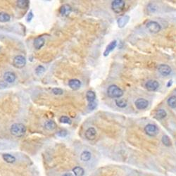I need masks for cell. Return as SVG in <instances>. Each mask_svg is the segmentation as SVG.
I'll return each mask as SVG.
<instances>
[{
  "mask_svg": "<svg viewBox=\"0 0 176 176\" xmlns=\"http://www.w3.org/2000/svg\"><path fill=\"white\" fill-rule=\"evenodd\" d=\"M10 132L13 136L16 138H21L25 135L26 132V128L24 125L21 123H14L11 126Z\"/></svg>",
  "mask_w": 176,
  "mask_h": 176,
  "instance_id": "cell-1",
  "label": "cell"
},
{
  "mask_svg": "<svg viewBox=\"0 0 176 176\" xmlns=\"http://www.w3.org/2000/svg\"><path fill=\"white\" fill-rule=\"evenodd\" d=\"M108 96L111 98H121L123 95V90L118 86L112 85H110L107 89Z\"/></svg>",
  "mask_w": 176,
  "mask_h": 176,
  "instance_id": "cell-2",
  "label": "cell"
},
{
  "mask_svg": "<svg viewBox=\"0 0 176 176\" xmlns=\"http://www.w3.org/2000/svg\"><path fill=\"white\" fill-rule=\"evenodd\" d=\"M125 5L126 3L123 0H115L111 3V8L115 13H120L124 9Z\"/></svg>",
  "mask_w": 176,
  "mask_h": 176,
  "instance_id": "cell-3",
  "label": "cell"
},
{
  "mask_svg": "<svg viewBox=\"0 0 176 176\" xmlns=\"http://www.w3.org/2000/svg\"><path fill=\"white\" fill-rule=\"evenodd\" d=\"M25 64H26V59L23 56H16L13 60V66L16 68H22L25 66Z\"/></svg>",
  "mask_w": 176,
  "mask_h": 176,
  "instance_id": "cell-4",
  "label": "cell"
},
{
  "mask_svg": "<svg viewBox=\"0 0 176 176\" xmlns=\"http://www.w3.org/2000/svg\"><path fill=\"white\" fill-rule=\"evenodd\" d=\"M145 131L149 136L151 137H154L158 134L159 133V129L157 128L156 126L153 124H148L145 126Z\"/></svg>",
  "mask_w": 176,
  "mask_h": 176,
  "instance_id": "cell-5",
  "label": "cell"
},
{
  "mask_svg": "<svg viewBox=\"0 0 176 176\" xmlns=\"http://www.w3.org/2000/svg\"><path fill=\"white\" fill-rule=\"evenodd\" d=\"M147 28H148V30H149L151 33H159L160 31L161 28V25L159 23H157L156 21H149L147 23Z\"/></svg>",
  "mask_w": 176,
  "mask_h": 176,
  "instance_id": "cell-6",
  "label": "cell"
},
{
  "mask_svg": "<svg viewBox=\"0 0 176 176\" xmlns=\"http://www.w3.org/2000/svg\"><path fill=\"white\" fill-rule=\"evenodd\" d=\"M159 72L163 76H168L171 73V68L166 64H161L158 67Z\"/></svg>",
  "mask_w": 176,
  "mask_h": 176,
  "instance_id": "cell-7",
  "label": "cell"
},
{
  "mask_svg": "<svg viewBox=\"0 0 176 176\" xmlns=\"http://www.w3.org/2000/svg\"><path fill=\"white\" fill-rule=\"evenodd\" d=\"M159 87V84L156 80H148L145 84V87L149 91H155Z\"/></svg>",
  "mask_w": 176,
  "mask_h": 176,
  "instance_id": "cell-8",
  "label": "cell"
},
{
  "mask_svg": "<svg viewBox=\"0 0 176 176\" xmlns=\"http://www.w3.org/2000/svg\"><path fill=\"white\" fill-rule=\"evenodd\" d=\"M135 106H136L137 109L140 110H142V109H145L147 106H148L149 102L148 101L146 100V99H142V98H140V99H137V100L135 101Z\"/></svg>",
  "mask_w": 176,
  "mask_h": 176,
  "instance_id": "cell-9",
  "label": "cell"
},
{
  "mask_svg": "<svg viewBox=\"0 0 176 176\" xmlns=\"http://www.w3.org/2000/svg\"><path fill=\"white\" fill-rule=\"evenodd\" d=\"M16 79V76L13 72H6L4 75V80L7 83H13Z\"/></svg>",
  "mask_w": 176,
  "mask_h": 176,
  "instance_id": "cell-10",
  "label": "cell"
},
{
  "mask_svg": "<svg viewBox=\"0 0 176 176\" xmlns=\"http://www.w3.org/2000/svg\"><path fill=\"white\" fill-rule=\"evenodd\" d=\"M59 12L62 16H68L72 12L71 6L68 4H64L60 8Z\"/></svg>",
  "mask_w": 176,
  "mask_h": 176,
  "instance_id": "cell-11",
  "label": "cell"
},
{
  "mask_svg": "<svg viewBox=\"0 0 176 176\" xmlns=\"http://www.w3.org/2000/svg\"><path fill=\"white\" fill-rule=\"evenodd\" d=\"M45 38H43L42 37H39V38H37L34 40V47H35L36 50H40L42 47L45 45Z\"/></svg>",
  "mask_w": 176,
  "mask_h": 176,
  "instance_id": "cell-12",
  "label": "cell"
},
{
  "mask_svg": "<svg viewBox=\"0 0 176 176\" xmlns=\"http://www.w3.org/2000/svg\"><path fill=\"white\" fill-rule=\"evenodd\" d=\"M116 46H117V41H116V40H113V41L110 42V44L106 47V50H105L104 52V57H107V56L116 48Z\"/></svg>",
  "mask_w": 176,
  "mask_h": 176,
  "instance_id": "cell-13",
  "label": "cell"
},
{
  "mask_svg": "<svg viewBox=\"0 0 176 176\" xmlns=\"http://www.w3.org/2000/svg\"><path fill=\"white\" fill-rule=\"evenodd\" d=\"M96 135V131L92 127H90L88 129L86 130L85 133V137L87 140H92L95 138Z\"/></svg>",
  "mask_w": 176,
  "mask_h": 176,
  "instance_id": "cell-14",
  "label": "cell"
},
{
  "mask_svg": "<svg viewBox=\"0 0 176 176\" xmlns=\"http://www.w3.org/2000/svg\"><path fill=\"white\" fill-rule=\"evenodd\" d=\"M69 87L73 90H77L81 86V82L78 79H71L68 82Z\"/></svg>",
  "mask_w": 176,
  "mask_h": 176,
  "instance_id": "cell-15",
  "label": "cell"
},
{
  "mask_svg": "<svg viewBox=\"0 0 176 176\" xmlns=\"http://www.w3.org/2000/svg\"><path fill=\"white\" fill-rule=\"evenodd\" d=\"M130 17L128 16H123L120 17L117 21L118 27H119V28H123V27H125V25L128 23Z\"/></svg>",
  "mask_w": 176,
  "mask_h": 176,
  "instance_id": "cell-16",
  "label": "cell"
},
{
  "mask_svg": "<svg viewBox=\"0 0 176 176\" xmlns=\"http://www.w3.org/2000/svg\"><path fill=\"white\" fill-rule=\"evenodd\" d=\"M2 158L4 161L8 163H13L16 161V157L13 156V155L10 154H4L2 155Z\"/></svg>",
  "mask_w": 176,
  "mask_h": 176,
  "instance_id": "cell-17",
  "label": "cell"
},
{
  "mask_svg": "<svg viewBox=\"0 0 176 176\" xmlns=\"http://www.w3.org/2000/svg\"><path fill=\"white\" fill-rule=\"evenodd\" d=\"M91 157H92V154H91L90 152L88 151L82 152V154H80V159L84 162L90 160Z\"/></svg>",
  "mask_w": 176,
  "mask_h": 176,
  "instance_id": "cell-18",
  "label": "cell"
},
{
  "mask_svg": "<svg viewBox=\"0 0 176 176\" xmlns=\"http://www.w3.org/2000/svg\"><path fill=\"white\" fill-rule=\"evenodd\" d=\"M167 113L165 110L163 109H159L155 113V118L158 120L163 119L166 116Z\"/></svg>",
  "mask_w": 176,
  "mask_h": 176,
  "instance_id": "cell-19",
  "label": "cell"
},
{
  "mask_svg": "<svg viewBox=\"0 0 176 176\" xmlns=\"http://www.w3.org/2000/svg\"><path fill=\"white\" fill-rule=\"evenodd\" d=\"M29 3L30 1L28 0H18L17 1V6L21 9H24L29 6Z\"/></svg>",
  "mask_w": 176,
  "mask_h": 176,
  "instance_id": "cell-20",
  "label": "cell"
},
{
  "mask_svg": "<svg viewBox=\"0 0 176 176\" xmlns=\"http://www.w3.org/2000/svg\"><path fill=\"white\" fill-rule=\"evenodd\" d=\"M86 98H87V100L88 101V103L94 101H95V99H96L95 93H94L92 90L87 91V94H86Z\"/></svg>",
  "mask_w": 176,
  "mask_h": 176,
  "instance_id": "cell-21",
  "label": "cell"
},
{
  "mask_svg": "<svg viewBox=\"0 0 176 176\" xmlns=\"http://www.w3.org/2000/svg\"><path fill=\"white\" fill-rule=\"evenodd\" d=\"M57 127V124L53 121H47L45 123V128L48 130H54Z\"/></svg>",
  "mask_w": 176,
  "mask_h": 176,
  "instance_id": "cell-22",
  "label": "cell"
},
{
  "mask_svg": "<svg viewBox=\"0 0 176 176\" xmlns=\"http://www.w3.org/2000/svg\"><path fill=\"white\" fill-rule=\"evenodd\" d=\"M115 102H116V106H118V107H120V108H125V107H126L127 105H128V103H127V101L126 100V99H121V98L116 99Z\"/></svg>",
  "mask_w": 176,
  "mask_h": 176,
  "instance_id": "cell-23",
  "label": "cell"
},
{
  "mask_svg": "<svg viewBox=\"0 0 176 176\" xmlns=\"http://www.w3.org/2000/svg\"><path fill=\"white\" fill-rule=\"evenodd\" d=\"M73 172L75 176H83L85 174V170L82 167L76 166L73 169Z\"/></svg>",
  "mask_w": 176,
  "mask_h": 176,
  "instance_id": "cell-24",
  "label": "cell"
},
{
  "mask_svg": "<svg viewBox=\"0 0 176 176\" xmlns=\"http://www.w3.org/2000/svg\"><path fill=\"white\" fill-rule=\"evenodd\" d=\"M11 19V17L8 13L4 12L0 13V22L1 23H6V22H8Z\"/></svg>",
  "mask_w": 176,
  "mask_h": 176,
  "instance_id": "cell-25",
  "label": "cell"
},
{
  "mask_svg": "<svg viewBox=\"0 0 176 176\" xmlns=\"http://www.w3.org/2000/svg\"><path fill=\"white\" fill-rule=\"evenodd\" d=\"M168 106L170 107L173 108V109H175L176 108V96H171L168 99L167 101Z\"/></svg>",
  "mask_w": 176,
  "mask_h": 176,
  "instance_id": "cell-26",
  "label": "cell"
},
{
  "mask_svg": "<svg viewBox=\"0 0 176 176\" xmlns=\"http://www.w3.org/2000/svg\"><path fill=\"white\" fill-rule=\"evenodd\" d=\"M161 141L165 146H166V147L171 146V145H172L171 140H170V138H169L168 135H163V136L162 137Z\"/></svg>",
  "mask_w": 176,
  "mask_h": 176,
  "instance_id": "cell-27",
  "label": "cell"
},
{
  "mask_svg": "<svg viewBox=\"0 0 176 176\" xmlns=\"http://www.w3.org/2000/svg\"><path fill=\"white\" fill-rule=\"evenodd\" d=\"M59 121H60L61 123H65V124H69V125L71 124L72 123L71 120L68 117V116H61V117L59 118Z\"/></svg>",
  "mask_w": 176,
  "mask_h": 176,
  "instance_id": "cell-28",
  "label": "cell"
},
{
  "mask_svg": "<svg viewBox=\"0 0 176 176\" xmlns=\"http://www.w3.org/2000/svg\"><path fill=\"white\" fill-rule=\"evenodd\" d=\"M45 72V67L42 66H39L37 67L36 69H35V73H36V74L38 75H41Z\"/></svg>",
  "mask_w": 176,
  "mask_h": 176,
  "instance_id": "cell-29",
  "label": "cell"
},
{
  "mask_svg": "<svg viewBox=\"0 0 176 176\" xmlns=\"http://www.w3.org/2000/svg\"><path fill=\"white\" fill-rule=\"evenodd\" d=\"M52 92L55 95H61L64 93V91L61 89H60V88H54L52 89Z\"/></svg>",
  "mask_w": 176,
  "mask_h": 176,
  "instance_id": "cell-30",
  "label": "cell"
},
{
  "mask_svg": "<svg viewBox=\"0 0 176 176\" xmlns=\"http://www.w3.org/2000/svg\"><path fill=\"white\" fill-rule=\"evenodd\" d=\"M96 106H97V103L96 102V101H92V102L88 103L87 107L89 110H94L96 109Z\"/></svg>",
  "mask_w": 176,
  "mask_h": 176,
  "instance_id": "cell-31",
  "label": "cell"
},
{
  "mask_svg": "<svg viewBox=\"0 0 176 176\" xmlns=\"http://www.w3.org/2000/svg\"><path fill=\"white\" fill-rule=\"evenodd\" d=\"M67 135L68 133L66 130H60V131L57 133V135H58L59 137H60V138H65V137L67 136Z\"/></svg>",
  "mask_w": 176,
  "mask_h": 176,
  "instance_id": "cell-32",
  "label": "cell"
},
{
  "mask_svg": "<svg viewBox=\"0 0 176 176\" xmlns=\"http://www.w3.org/2000/svg\"><path fill=\"white\" fill-rule=\"evenodd\" d=\"M33 18V11H30L29 13H28V16H27V18H26V20H27V22H30L32 21V19Z\"/></svg>",
  "mask_w": 176,
  "mask_h": 176,
  "instance_id": "cell-33",
  "label": "cell"
},
{
  "mask_svg": "<svg viewBox=\"0 0 176 176\" xmlns=\"http://www.w3.org/2000/svg\"><path fill=\"white\" fill-rule=\"evenodd\" d=\"M1 87H4V88H5L6 87V84L4 82H0V88H2Z\"/></svg>",
  "mask_w": 176,
  "mask_h": 176,
  "instance_id": "cell-34",
  "label": "cell"
},
{
  "mask_svg": "<svg viewBox=\"0 0 176 176\" xmlns=\"http://www.w3.org/2000/svg\"><path fill=\"white\" fill-rule=\"evenodd\" d=\"M62 176H75V175H73V174L70 173H67L64 174V175H62Z\"/></svg>",
  "mask_w": 176,
  "mask_h": 176,
  "instance_id": "cell-35",
  "label": "cell"
},
{
  "mask_svg": "<svg viewBox=\"0 0 176 176\" xmlns=\"http://www.w3.org/2000/svg\"><path fill=\"white\" fill-rule=\"evenodd\" d=\"M172 85V80H170V81H169V82H168V87H169L170 85Z\"/></svg>",
  "mask_w": 176,
  "mask_h": 176,
  "instance_id": "cell-36",
  "label": "cell"
}]
</instances>
